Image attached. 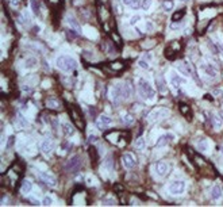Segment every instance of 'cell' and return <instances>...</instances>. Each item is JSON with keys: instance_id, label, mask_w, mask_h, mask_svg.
<instances>
[{"instance_id": "cell-12", "label": "cell", "mask_w": 223, "mask_h": 207, "mask_svg": "<svg viewBox=\"0 0 223 207\" xmlns=\"http://www.w3.org/2000/svg\"><path fill=\"white\" fill-rule=\"evenodd\" d=\"M70 115L74 121V125L78 127V129H84V122H83V117H81V113L78 111V108L76 106H72L70 107Z\"/></svg>"}, {"instance_id": "cell-48", "label": "cell", "mask_w": 223, "mask_h": 207, "mask_svg": "<svg viewBox=\"0 0 223 207\" xmlns=\"http://www.w3.org/2000/svg\"><path fill=\"white\" fill-rule=\"evenodd\" d=\"M133 7V8H138L139 6H142V3H141V0H133L131 2V4H130Z\"/></svg>"}, {"instance_id": "cell-19", "label": "cell", "mask_w": 223, "mask_h": 207, "mask_svg": "<svg viewBox=\"0 0 223 207\" xmlns=\"http://www.w3.org/2000/svg\"><path fill=\"white\" fill-rule=\"evenodd\" d=\"M211 123L214 129H217V130H221L223 127V118H219L217 114H211Z\"/></svg>"}, {"instance_id": "cell-9", "label": "cell", "mask_w": 223, "mask_h": 207, "mask_svg": "<svg viewBox=\"0 0 223 207\" xmlns=\"http://www.w3.org/2000/svg\"><path fill=\"white\" fill-rule=\"evenodd\" d=\"M177 69L180 70L181 74H184V76H192V74H193V76L196 77V73H195V70H193V66H192L188 61H183V62L177 64Z\"/></svg>"}, {"instance_id": "cell-15", "label": "cell", "mask_w": 223, "mask_h": 207, "mask_svg": "<svg viewBox=\"0 0 223 207\" xmlns=\"http://www.w3.org/2000/svg\"><path fill=\"white\" fill-rule=\"evenodd\" d=\"M174 140V135L172 133H166V134H162L161 137L158 138V141H157V148H162V146H166L168 144H170Z\"/></svg>"}, {"instance_id": "cell-46", "label": "cell", "mask_w": 223, "mask_h": 207, "mask_svg": "<svg viewBox=\"0 0 223 207\" xmlns=\"http://www.w3.org/2000/svg\"><path fill=\"white\" fill-rule=\"evenodd\" d=\"M114 8H115V10H114L115 14H118V15H119V14H122V7L118 4V2H116V0L114 2Z\"/></svg>"}, {"instance_id": "cell-6", "label": "cell", "mask_w": 223, "mask_h": 207, "mask_svg": "<svg viewBox=\"0 0 223 207\" xmlns=\"http://www.w3.org/2000/svg\"><path fill=\"white\" fill-rule=\"evenodd\" d=\"M180 53V45L177 42H170V45L165 49V56L169 60H176Z\"/></svg>"}, {"instance_id": "cell-27", "label": "cell", "mask_w": 223, "mask_h": 207, "mask_svg": "<svg viewBox=\"0 0 223 207\" xmlns=\"http://www.w3.org/2000/svg\"><path fill=\"white\" fill-rule=\"evenodd\" d=\"M157 88H158V91L161 94H165L166 91H168V88H166V84H165V80H164V77L160 76L157 77Z\"/></svg>"}, {"instance_id": "cell-55", "label": "cell", "mask_w": 223, "mask_h": 207, "mask_svg": "<svg viewBox=\"0 0 223 207\" xmlns=\"http://www.w3.org/2000/svg\"><path fill=\"white\" fill-rule=\"evenodd\" d=\"M131 2H133V0H122V3H123V4H127V6H130V4H131Z\"/></svg>"}, {"instance_id": "cell-14", "label": "cell", "mask_w": 223, "mask_h": 207, "mask_svg": "<svg viewBox=\"0 0 223 207\" xmlns=\"http://www.w3.org/2000/svg\"><path fill=\"white\" fill-rule=\"evenodd\" d=\"M110 95H111L112 102H114L115 104H118L119 100L123 99V96H122V84H115V86L111 88V94Z\"/></svg>"}, {"instance_id": "cell-41", "label": "cell", "mask_w": 223, "mask_h": 207, "mask_svg": "<svg viewBox=\"0 0 223 207\" xmlns=\"http://www.w3.org/2000/svg\"><path fill=\"white\" fill-rule=\"evenodd\" d=\"M111 37H112V39L115 41V43L118 46H122V39H121V37L118 35V34L116 33H111Z\"/></svg>"}, {"instance_id": "cell-13", "label": "cell", "mask_w": 223, "mask_h": 207, "mask_svg": "<svg viewBox=\"0 0 223 207\" xmlns=\"http://www.w3.org/2000/svg\"><path fill=\"white\" fill-rule=\"evenodd\" d=\"M112 125V119L108 117V115H100V117L96 119V126H98L99 130H106L107 127H110Z\"/></svg>"}, {"instance_id": "cell-49", "label": "cell", "mask_w": 223, "mask_h": 207, "mask_svg": "<svg viewBox=\"0 0 223 207\" xmlns=\"http://www.w3.org/2000/svg\"><path fill=\"white\" fill-rule=\"evenodd\" d=\"M153 29H154L153 23L152 22H146V30H147V31H152Z\"/></svg>"}, {"instance_id": "cell-36", "label": "cell", "mask_w": 223, "mask_h": 207, "mask_svg": "<svg viewBox=\"0 0 223 207\" xmlns=\"http://www.w3.org/2000/svg\"><path fill=\"white\" fill-rule=\"evenodd\" d=\"M138 65H139L141 68H142V69H149V68H150L149 61L145 60V58H141V60L138 61Z\"/></svg>"}, {"instance_id": "cell-45", "label": "cell", "mask_w": 223, "mask_h": 207, "mask_svg": "<svg viewBox=\"0 0 223 207\" xmlns=\"http://www.w3.org/2000/svg\"><path fill=\"white\" fill-rule=\"evenodd\" d=\"M14 142H15V137L14 135H10L8 137V141H7V149H10L14 145Z\"/></svg>"}, {"instance_id": "cell-40", "label": "cell", "mask_w": 223, "mask_h": 207, "mask_svg": "<svg viewBox=\"0 0 223 207\" xmlns=\"http://www.w3.org/2000/svg\"><path fill=\"white\" fill-rule=\"evenodd\" d=\"M103 205L104 206H116V201L114 198H106L103 201Z\"/></svg>"}, {"instance_id": "cell-38", "label": "cell", "mask_w": 223, "mask_h": 207, "mask_svg": "<svg viewBox=\"0 0 223 207\" xmlns=\"http://www.w3.org/2000/svg\"><path fill=\"white\" fill-rule=\"evenodd\" d=\"M152 4H153V0H143L142 2V8L145 10V11H149L150 10V7H152Z\"/></svg>"}, {"instance_id": "cell-26", "label": "cell", "mask_w": 223, "mask_h": 207, "mask_svg": "<svg viewBox=\"0 0 223 207\" xmlns=\"http://www.w3.org/2000/svg\"><path fill=\"white\" fill-rule=\"evenodd\" d=\"M62 134L65 137H70L74 134V127L70 123H62Z\"/></svg>"}, {"instance_id": "cell-5", "label": "cell", "mask_w": 223, "mask_h": 207, "mask_svg": "<svg viewBox=\"0 0 223 207\" xmlns=\"http://www.w3.org/2000/svg\"><path fill=\"white\" fill-rule=\"evenodd\" d=\"M39 180L45 183L46 185H49L51 188L57 187V179L54 175H51L50 172H39Z\"/></svg>"}, {"instance_id": "cell-33", "label": "cell", "mask_w": 223, "mask_h": 207, "mask_svg": "<svg viewBox=\"0 0 223 207\" xmlns=\"http://www.w3.org/2000/svg\"><path fill=\"white\" fill-rule=\"evenodd\" d=\"M122 122L125 125H127V126H130V125L134 123V118L130 114H125V115H123V118H122Z\"/></svg>"}, {"instance_id": "cell-53", "label": "cell", "mask_w": 223, "mask_h": 207, "mask_svg": "<svg viewBox=\"0 0 223 207\" xmlns=\"http://www.w3.org/2000/svg\"><path fill=\"white\" fill-rule=\"evenodd\" d=\"M19 2L20 0H11V6H14V7H16L19 4Z\"/></svg>"}, {"instance_id": "cell-17", "label": "cell", "mask_w": 223, "mask_h": 207, "mask_svg": "<svg viewBox=\"0 0 223 207\" xmlns=\"http://www.w3.org/2000/svg\"><path fill=\"white\" fill-rule=\"evenodd\" d=\"M172 76H170V86H172L173 88V91H176V92H178V90H180V86H181V77H178L176 73H170Z\"/></svg>"}, {"instance_id": "cell-51", "label": "cell", "mask_w": 223, "mask_h": 207, "mask_svg": "<svg viewBox=\"0 0 223 207\" xmlns=\"http://www.w3.org/2000/svg\"><path fill=\"white\" fill-rule=\"evenodd\" d=\"M72 3H73V6H80V4H83L84 3V0H73Z\"/></svg>"}, {"instance_id": "cell-8", "label": "cell", "mask_w": 223, "mask_h": 207, "mask_svg": "<svg viewBox=\"0 0 223 207\" xmlns=\"http://www.w3.org/2000/svg\"><path fill=\"white\" fill-rule=\"evenodd\" d=\"M122 164L126 169H133L137 167V158L133 153H123L122 156Z\"/></svg>"}, {"instance_id": "cell-23", "label": "cell", "mask_w": 223, "mask_h": 207, "mask_svg": "<svg viewBox=\"0 0 223 207\" xmlns=\"http://www.w3.org/2000/svg\"><path fill=\"white\" fill-rule=\"evenodd\" d=\"M30 10L35 16H41V3L38 0H30Z\"/></svg>"}, {"instance_id": "cell-2", "label": "cell", "mask_w": 223, "mask_h": 207, "mask_svg": "<svg viewBox=\"0 0 223 207\" xmlns=\"http://www.w3.org/2000/svg\"><path fill=\"white\" fill-rule=\"evenodd\" d=\"M138 91H139L141 96H142L143 99H146V100H152V99H154V96H156V91H154V88L152 87V84L145 79H139L138 80Z\"/></svg>"}, {"instance_id": "cell-37", "label": "cell", "mask_w": 223, "mask_h": 207, "mask_svg": "<svg viewBox=\"0 0 223 207\" xmlns=\"http://www.w3.org/2000/svg\"><path fill=\"white\" fill-rule=\"evenodd\" d=\"M162 7L165 11H170V10L173 8V2L172 0H165V2L162 3Z\"/></svg>"}, {"instance_id": "cell-7", "label": "cell", "mask_w": 223, "mask_h": 207, "mask_svg": "<svg viewBox=\"0 0 223 207\" xmlns=\"http://www.w3.org/2000/svg\"><path fill=\"white\" fill-rule=\"evenodd\" d=\"M200 70L204 76L208 77V79H217L218 77V70L215 69L214 65H211V64H201Z\"/></svg>"}, {"instance_id": "cell-34", "label": "cell", "mask_w": 223, "mask_h": 207, "mask_svg": "<svg viewBox=\"0 0 223 207\" xmlns=\"http://www.w3.org/2000/svg\"><path fill=\"white\" fill-rule=\"evenodd\" d=\"M135 148H137V149H139V150L145 149V140H143L142 137L137 138V141H135Z\"/></svg>"}, {"instance_id": "cell-16", "label": "cell", "mask_w": 223, "mask_h": 207, "mask_svg": "<svg viewBox=\"0 0 223 207\" xmlns=\"http://www.w3.org/2000/svg\"><path fill=\"white\" fill-rule=\"evenodd\" d=\"M168 172H169V165L166 164V162H164V161H158L156 164V173L158 175V176H165Z\"/></svg>"}, {"instance_id": "cell-1", "label": "cell", "mask_w": 223, "mask_h": 207, "mask_svg": "<svg viewBox=\"0 0 223 207\" xmlns=\"http://www.w3.org/2000/svg\"><path fill=\"white\" fill-rule=\"evenodd\" d=\"M57 68L61 69L62 72H73L74 69L77 68V62L73 57L66 56V54H62V56L57 57Z\"/></svg>"}, {"instance_id": "cell-21", "label": "cell", "mask_w": 223, "mask_h": 207, "mask_svg": "<svg viewBox=\"0 0 223 207\" xmlns=\"http://www.w3.org/2000/svg\"><path fill=\"white\" fill-rule=\"evenodd\" d=\"M66 22H68V25L70 26V29H73L74 31H77L78 34L81 33V26L78 25V22H77V20L73 18V16H70V15L68 16V18H66Z\"/></svg>"}, {"instance_id": "cell-28", "label": "cell", "mask_w": 223, "mask_h": 207, "mask_svg": "<svg viewBox=\"0 0 223 207\" xmlns=\"http://www.w3.org/2000/svg\"><path fill=\"white\" fill-rule=\"evenodd\" d=\"M221 196H222V188L219 187V185H214L211 189V198L214 199V201H218V199H221Z\"/></svg>"}, {"instance_id": "cell-54", "label": "cell", "mask_w": 223, "mask_h": 207, "mask_svg": "<svg viewBox=\"0 0 223 207\" xmlns=\"http://www.w3.org/2000/svg\"><path fill=\"white\" fill-rule=\"evenodd\" d=\"M218 47H219V52L222 53V57H223V43H219Z\"/></svg>"}, {"instance_id": "cell-3", "label": "cell", "mask_w": 223, "mask_h": 207, "mask_svg": "<svg viewBox=\"0 0 223 207\" xmlns=\"http://www.w3.org/2000/svg\"><path fill=\"white\" fill-rule=\"evenodd\" d=\"M81 167H83L81 157L78 154H76V156H73V157H70L69 160H68V162L65 164L64 169L68 172V173H77V172L81 169Z\"/></svg>"}, {"instance_id": "cell-44", "label": "cell", "mask_w": 223, "mask_h": 207, "mask_svg": "<svg viewBox=\"0 0 223 207\" xmlns=\"http://www.w3.org/2000/svg\"><path fill=\"white\" fill-rule=\"evenodd\" d=\"M215 98H223V90H214L211 92Z\"/></svg>"}, {"instance_id": "cell-20", "label": "cell", "mask_w": 223, "mask_h": 207, "mask_svg": "<svg viewBox=\"0 0 223 207\" xmlns=\"http://www.w3.org/2000/svg\"><path fill=\"white\" fill-rule=\"evenodd\" d=\"M197 150L199 152H203V153H207V152L210 150V142H208V140H205V138L199 140V142H197Z\"/></svg>"}, {"instance_id": "cell-30", "label": "cell", "mask_w": 223, "mask_h": 207, "mask_svg": "<svg viewBox=\"0 0 223 207\" xmlns=\"http://www.w3.org/2000/svg\"><path fill=\"white\" fill-rule=\"evenodd\" d=\"M178 108H180V113L183 114L187 119H191V107L189 106H187V104H180Z\"/></svg>"}, {"instance_id": "cell-58", "label": "cell", "mask_w": 223, "mask_h": 207, "mask_svg": "<svg viewBox=\"0 0 223 207\" xmlns=\"http://www.w3.org/2000/svg\"><path fill=\"white\" fill-rule=\"evenodd\" d=\"M180 2H188V0H180Z\"/></svg>"}, {"instance_id": "cell-10", "label": "cell", "mask_w": 223, "mask_h": 207, "mask_svg": "<svg viewBox=\"0 0 223 207\" xmlns=\"http://www.w3.org/2000/svg\"><path fill=\"white\" fill-rule=\"evenodd\" d=\"M168 114H169V111L166 110V108H156V110H153L152 113L149 114V122H156L158 119H162V118L168 117Z\"/></svg>"}, {"instance_id": "cell-57", "label": "cell", "mask_w": 223, "mask_h": 207, "mask_svg": "<svg viewBox=\"0 0 223 207\" xmlns=\"http://www.w3.org/2000/svg\"><path fill=\"white\" fill-rule=\"evenodd\" d=\"M221 117H222V118H223V111H222V113H221Z\"/></svg>"}, {"instance_id": "cell-56", "label": "cell", "mask_w": 223, "mask_h": 207, "mask_svg": "<svg viewBox=\"0 0 223 207\" xmlns=\"http://www.w3.org/2000/svg\"><path fill=\"white\" fill-rule=\"evenodd\" d=\"M115 189H118V191H122V189H123V188L121 187V185H115Z\"/></svg>"}, {"instance_id": "cell-11", "label": "cell", "mask_w": 223, "mask_h": 207, "mask_svg": "<svg viewBox=\"0 0 223 207\" xmlns=\"http://www.w3.org/2000/svg\"><path fill=\"white\" fill-rule=\"evenodd\" d=\"M125 133H121V131H111V133H107L106 134V138L111 142V144H115V145H121V142H119V140H126V137H125ZM129 142V140H126Z\"/></svg>"}, {"instance_id": "cell-35", "label": "cell", "mask_w": 223, "mask_h": 207, "mask_svg": "<svg viewBox=\"0 0 223 207\" xmlns=\"http://www.w3.org/2000/svg\"><path fill=\"white\" fill-rule=\"evenodd\" d=\"M103 49H104V50H108V54H111V56H114V54H115L114 47L110 45V42H103Z\"/></svg>"}, {"instance_id": "cell-4", "label": "cell", "mask_w": 223, "mask_h": 207, "mask_svg": "<svg viewBox=\"0 0 223 207\" xmlns=\"http://www.w3.org/2000/svg\"><path fill=\"white\" fill-rule=\"evenodd\" d=\"M185 188H187L185 181H183V180H174V181H172L169 184L168 191H169L172 195H181V194H184Z\"/></svg>"}, {"instance_id": "cell-42", "label": "cell", "mask_w": 223, "mask_h": 207, "mask_svg": "<svg viewBox=\"0 0 223 207\" xmlns=\"http://www.w3.org/2000/svg\"><path fill=\"white\" fill-rule=\"evenodd\" d=\"M141 19H142V18H141V15H134L133 18L130 19V25H131V26H135L137 23H139Z\"/></svg>"}, {"instance_id": "cell-32", "label": "cell", "mask_w": 223, "mask_h": 207, "mask_svg": "<svg viewBox=\"0 0 223 207\" xmlns=\"http://www.w3.org/2000/svg\"><path fill=\"white\" fill-rule=\"evenodd\" d=\"M16 122H18V125L20 127H27L29 126V121H27L22 114H18V117H16Z\"/></svg>"}, {"instance_id": "cell-39", "label": "cell", "mask_w": 223, "mask_h": 207, "mask_svg": "<svg viewBox=\"0 0 223 207\" xmlns=\"http://www.w3.org/2000/svg\"><path fill=\"white\" fill-rule=\"evenodd\" d=\"M110 68L114 69V70H122L125 66H123V64H121V62H111L110 64Z\"/></svg>"}, {"instance_id": "cell-52", "label": "cell", "mask_w": 223, "mask_h": 207, "mask_svg": "<svg viewBox=\"0 0 223 207\" xmlns=\"http://www.w3.org/2000/svg\"><path fill=\"white\" fill-rule=\"evenodd\" d=\"M143 58L147 60V61H150V60H152V54H150V53H146L145 56H143Z\"/></svg>"}, {"instance_id": "cell-24", "label": "cell", "mask_w": 223, "mask_h": 207, "mask_svg": "<svg viewBox=\"0 0 223 207\" xmlns=\"http://www.w3.org/2000/svg\"><path fill=\"white\" fill-rule=\"evenodd\" d=\"M122 96L125 100L130 99V96H131V87H130L129 83L122 84Z\"/></svg>"}, {"instance_id": "cell-18", "label": "cell", "mask_w": 223, "mask_h": 207, "mask_svg": "<svg viewBox=\"0 0 223 207\" xmlns=\"http://www.w3.org/2000/svg\"><path fill=\"white\" fill-rule=\"evenodd\" d=\"M51 150H53V142L50 140H45L42 141V144H41V152L45 154H50Z\"/></svg>"}, {"instance_id": "cell-31", "label": "cell", "mask_w": 223, "mask_h": 207, "mask_svg": "<svg viewBox=\"0 0 223 207\" xmlns=\"http://www.w3.org/2000/svg\"><path fill=\"white\" fill-rule=\"evenodd\" d=\"M185 10H178V11H176L172 15V22H178V20H181V18H184V15H185Z\"/></svg>"}, {"instance_id": "cell-47", "label": "cell", "mask_w": 223, "mask_h": 207, "mask_svg": "<svg viewBox=\"0 0 223 207\" xmlns=\"http://www.w3.org/2000/svg\"><path fill=\"white\" fill-rule=\"evenodd\" d=\"M50 125H51V127H53V130H54V131H57L58 122H57L56 118H51V119H50Z\"/></svg>"}, {"instance_id": "cell-29", "label": "cell", "mask_w": 223, "mask_h": 207, "mask_svg": "<svg viewBox=\"0 0 223 207\" xmlns=\"http://www.w3.org/2000/svg\"><path fill=\"white\" fill-rule=\"evenodd\" d=\"M33 189V184L30 180H25L22 183V187H20V191L23 192V194H30Z\"/></svg>"}, {"instance_id": "cell-50", "label": "cell", "mask_w": 223, "mask_h": 207, "mask_svg": "<svg viewBox=\"0 0 223 207\" xmlns=\"http://www.w3.org/2000/svg\"><path fill=\"white\" fill-rule=\"evenodd\" d=\"M89 142H96L98 141V135H89Z\"/></svg>"}, {"instance_id": "cell-22", "label": "cell", "mask_w": 223, "mask_h": 207, "mask_svg": "<svg viewBox=\"0 0 223 207\" xmlns=\"http://www.w3.org/2000/svg\"><path fill=\"white\" fill-rule=\"evenodd\" d=\"M46 107L50 108V110H60L61 103L56 99V98H49V99L46 100Z\"/></svg>"}, {"instance_id": "cell-43", "label": "cell", "mask_w": 223, "mask_h": 207, "mask_svg": "<svg viewBox=\"0 0 223 207\" xmlns=\"http://www.w3.org/2000/svg\"><path fill=\"white\" fill-rule=\"evenodd\" d=\"M42 205H43V206H50V205H53V199H51L50 196H45L43 201H42Z\"/></svg>"}, {"instance_id": "cell-25", "label": "cell", "mask_w": 223, "mask_h": 207, "mask_svg": "<svg viewBox=\"0 0 223 207\" xmlns=\"http://www.w3.org/2000/svg\"><path fill=\"white\" fill-rule=\"evenodd\" d=\"M38 66V61H37L35 57H29L25 61V68L26 69H34V68Z\"/></svg>"}]
</instances>
